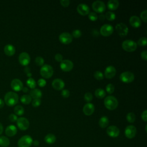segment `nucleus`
Returning a JSON list of instances; mask_svg holds the SVG:
<instances>
[{
	"instance_id": "nucleus-26",
	"label": "nucleus",
	"mask_w": 147,
	"mask_h": 147,
	"mask_svg": "<svg viewBox=\"0 0 147 147\" xmlns=\"http://www.w3.org/2000/svg\"><path fill=\"white\" fill-rule=\"evenodd\" d=\"M56 140V136L52 133L48 134L44 137V141L48 144H52L55 142Z\"/></svg>"
},
{
	"instance_id": "nucleus-13",
	"label": "nucleus",
	"mask_w": 147,
	"mask_h": 147,
	"mask_svg": "<svg viewBox=\"0 0 147 147\" xmlns=\"http://www.w3.org/2000/svg\"><path fill=\"white\" fill-rule=\"evenodd\" d=\"M136 133L137 129L133 125H129L125 128V135L129 139H131L134 138L136 136Z\"/></svg>"
},
{
	"instance_id": "nucleus-9",
	"label": "nucleus",
	"mask_w": 147,
	"mask_h": 147,
	"mask_svg": "<svg viewBox=\"0 0 147 147\" xmlns=\"http://www.w3.org/2000/svg\"><path fill=\"white\" fill-rule=\"evenodd\" d=\"M115 29L118 33V34L121 36V37H125L126 36L128 33V28L123 23H119L116 25L115 26Z\"/></svg>"
},
{
	"instance_id": "nucleus-33",
	"label": "nucleus",
	"mask_w": 147,
	"mask_h": 147,
	"mask_svg": "<svg viewBox=\"0 0 147 147\" xmlns=\"http://www.w3.org/2000/svg\"><path fill=\"white\" fill-rule=\"evenodd\" d=\"M105 18H106L107 20L110 21L114 20L115 19V18H116L115 14L113 12L110 11L106 12V14H105Z\"/></svg>"
},
{
	"instance_id": "nucleus-40",
	"label": "nucleus",
	"mask_w": 147,
	"mask_h": 147,
	"mask_svg": "<svg viewBox=\"0 0 147 147\" xmlns=\"http://www.w3.org/2000/svg\"><path fill=\"white\" fill-rule=\"evenodd\" d=\"M84 100L87 102H90V101L92 100V98H93V96H92V95L91 93L89 92H86L85 94H84Z\"/></svg>"
},
{
	"instance_id": "nucleus-49",
	"label": "nucleus",
	"mask_w": 147,
	"mask_h": 147,
	"mask_svg": "<svg viewBox=\"0 0 147 147\" xmlns=\"http://www.w3.org/2000/svg\"><path fill=\"white\" fill-rule=\"evenodd\" d=\"M141 118L142 119L145 121L146 122L147 121V110H145L141 114Z\"/></svg>"
},
{
	"instance_id": "nucleus-24",
	"label": "nucleus",
	"mask_w": 147,
	"mask_h": 147,
	"mask_svg": "<svg viewBox=\"0 0 147 147\" xmlns=\"http://www.w3.org/2000/svg\"><path fill=\"white\" fill-rule=\"evenodd\" d=\"M29 95L33 99H40L42 96V92L38 88H34L30 91Z\"/></svg>"
},
{
	"instance_id": "nucleus-41",
	"label": "nucleus",
	"mask_w": 147,
	"mask_h": 147,
	"mask_svg": "<svg viewBox=\"0 0 147 147\" xmlns=\"http://www.w3.org/2000/svg\"><path fill=\"white\" fill-rule=\"evenodd\" d=\"M71 35L72 37H74V38H79L82 36V32L79 29H76L72 32V34Z\"/></svg>"
},
{
	"instance_id": "nucleus-53",
	"label": "nucleus",
	"mask_w": 147,
	"mask_h": 147,
	"mask_svg": "<svg viewBox=\"0 0 147 147\" xmlns=\"http://www.w3.org/2000/svg\"><path fill=\"white\" fill-rule=\"evenodd\" d=\"M3 125L1 123H0V136L3 133Z\"/></svg>"
},
{
	"instance_id": "nucleus-31",
	"label": "nucleus",
	"mask_w": 147,
	"mask_h": 147,
	"mask_svg": "<svg viewBox=\"0 0 147 147\" xmlns=\"http://www.w3.org/2000/svg\"><path fill=\"white\" fill-rule=\"evenodd\" d=\"M14 112L16 115L21 116L24 113V108L21 105H17L14 107Z\"/></svg>"
},
{
	"instance_id": "nucleus-52",
	"label": "nucleus",
	"mask_w": 147,
	"mask_h": 147,
	"mask_svg": "<svg viewBox=\"0 0 147 147\" xmlns=\"http://www.w3.org/2000/svg\"><path fill=\"white\" fill-rule=\"evenodd\" d=\"M32 144L34 146H38L40 142H39V141L38 140H34V141H33V143Z\"/></svg>"
},
{
	"instance_id": "nucleus-3",
	"label": "nucleus",
	"mask_w": 147,
	"mask_h": 147,
	"mask_svg": "<svg viewBox=\"0 0 147 147\" xmlns=\"http://www.w3.org/2000/svg\"><path fill=\"white\" fill-rule=\"evenodd\" d=\"M122 47L124 51L132 52L136 51L137 47V43L131 40H126L122 43Z\"/></svg>"
},
{
	"instance_id": "nucleus-23",
	"label": "nucleus",
	"mask_w": 147,
	"mask_h": 147,
	"mask_svg": "<svg viewBox=\"0 0 147 147\" xmlns=\"http://www.w3.org/2000/svg\"><path fill=\"white\" fill-rule=\"evenodd\" d=\"M4 52L8 56H12L16 53V48L11 44H7L4 47Z\"/></svg>"
},
{
	"instance_id": "nucleus-7",
	"label": "nucleus",
	"mask_w": 147,
	"mask_h": 147,
	"mask_svg": "<svg viewBox=\"0 0 147 147\" xmlns=\"http://www.w3.org/2000/svg\"><path fill=\"white\" fill-rule=\"evenodd\" d=\"M17 125L21 130H26L29 127V122L25 117H20L17 120Z\"/></svg>"
},
{
	"instance_id": "nucleus-42",
	"label": "nucleus",
	"mask_w": 147,
	"mask_h": 147,
	"mask_svg": "<svg viewBox=\"0 0 147 147\" xmlns=\"http://www.w3.org/2000/svg\"><path fill=\"white\" fill-rule=\"evenodd\" d=\"M140 17L141 18V20L144 22H146L147 21V10H145L144 11H142L141 14H140Z\"/></svg>"
},
{
	"instance_id": "nucleus-8",
	"label": "nucleus",
	"mask_w": 147,
	"mask_h": 147,
	"mask_svg": "<svg viewBox=\"0 0 147 147\" xmlns=\"http://www.w3.org/2000/svg\"><path fill=\"white\" fill-rule=\"evenodd\" d=\"M114 31V28L112 25L110 24H105L102 25L100 29V33L104 37H108L110 36Z\"/></svg>"
},
{
	"instance_id": "nucleus-50",
	"label": "nucleus",
	"mask_w": 147,
	"mask_h": 147,
	"mask_svg": "<svg viewBox=\"0 0 147 147\" xmlns=\"http://www.w3.org/2000/svg\"><path fill=\"white\" fill-rule=\"evenodd\" d=\"M141 57L145 61L147 60V51L146 50H144L141 53Z\"/></svg>"
},
{
	"instance_id": "nucleus-47",
	"label": "nucleus",
	"mask_w": 147,
	"mask_h": 147,
	"mask_svg": "<svg viewBox=\"0 0 147 147\" xmlns=\"http://www.w3.org/2000/svg\"><path fill=\"white\" fill-rule=\"evenodd\" d=\"M69 94H70V93H69V90H68L67 89L63 90L61 91V95L64 98H68L69 96Z\"/></svg>"
},
{
	"instance_id": "nucleus-45",
	"label": "nucleus",
	"mask_w": 147,
	"mask_h": 147,
	"mask_svg": "<svg viewBox=\"0 0 147 147\" xmlns=\"http://www.w3.org/2000/svg\"><path fill=\"white\" fill-rule=\"evenodd\" d=\"M46 81L45 79H40L38 80L37 81V84L38 85L41 87H43L46 85Z\"/></svg>"
},
{
	"instance_id": "nucleus-4",
	"label": "nucleus",
	"mask_w": 147,
	"mask_h": 147,
	"mask_svg": "<svg viewBox=\"0 0 147 147\" xmlns=\"http://www.w3.org/2000/svg\"><path fill=\"white\" fill-rule=\"evenodd\" d=\"M40 72L41 76L46 79H49L53 74V69L52 66L48 64H45L41 67Z\"/></svg>"
},
{
	"instance_id": "nucleus-27",
	"label": "nucleus",
	"mask_w": 147,
	"mask_h": 147,
	"mask_svg": "<svg viewBox=\"0 0 147 147\" xmlns=\"http://www.w3.org/2000/svg\"><path fill=\"white\" fill-rule=\"evenodd\" d=\"M109 123V119L106 116H103L102 117L99 121V125L100 127L102 128H105L106 127Z\"/></svg>"
},
{
	"instance_id": "nucleus-44",
	"label": "nucleus",
	"mask_w": 147,
	"mask_h": 147,
	"mask_svg": "<svg viewBox=\"0 0 147 147\" xmlns=\"http://www.w3.org/2000/svg\"><path fill=\"white\" fill-rule=\"evenodd\" d=\"M18 118L15 114H10L9 116V119L11 122H15L17 121Z\"/></svg>"
},
{
	"instance_id": "nucleus-35",
	"label": "nucleus",
	"mask_w": 147,
	"mask_h": 147,
	"mask_svg": "<svg viewBox=\"0 0 147 147\" xmlns=\"http://www.w3.org/2000/svg\"><path fill=\"white\" fill-rule=\"evenodd\" d=\"M146 42H147L146 38L145 37H141L138 40L137 44L141 47H145L146 45Z\"/></svg>"
},
{
	"instance_id": "nucleus-43",
	"label": "nucleus",
	"mask_w": 147,
	"mask_h": 147,
	"mask_svg": "<svg viewBox=\"0 0 147 147\" xmlns=\"http://www.w3.org/2000/svg\"><path fill=\"white\" fill-rule=\"evenodd\" d=\"M41 99H34L32 102V105L34 107H38L41 104Z\"/></svg>"
},
{
	"instance_id": "nucleus-18",
	"label": "nucleus",
	"mask_w": 147,
	"mask_h": 147,
	"mask_svg": "<svg viewBox=\"0 0 147 147\" xmlns=\"http://www.w3.org/2000/svg\"><path fill=\"white\" fill-rule=\"evenodd\" d=\"M105 76L107 79H112L116 74V69L112 65H109L106 67L105 70Z\"/></svg>"
},
{
	"instance_id": "nucleus-54",
	"label": "nucleus",
	"mask_w": 147,
	"mask_h": 147,
	"mask_svg": "<svg viewBox=\"0 0 147 147\" xmlns=\"http://www.w3.org/2000/svg\"><path fill=\"white\" fill-rule=\"evenodd\" d=\"M99 18L100 20H103L105 18V15H103L102 14H100L99 16Z\"/></svg>"
},
{
	"instance_id": "nucleus-46",
	"label": "nucleus",
	"mask_w": 147,
	"mask_h": 147,
	"mask_svg": "<svg viewBox=\"0 0 147 147\" xmlns=\"http://www.w3.org/2000/svg\"><path fill=\"white\" fill-rule=\"evenodd\" d=\"M55 60L58 61V62H61L63 61V57L62 56L61 54L60 53H57L55 55Z\"/></svg>"
},
{
	"instance_id": "nucleus-28",
	"label": "nucleus",
	"mask_w": 147,
	"mask_h": 147,
	"mask_svg": "<svg viewBox=\"0 0 147 147\" xmlns=\"http://www.w3.org/2000/svg\"><path fill=\"white\" fill-rule=\"evenodd\" d=\"M10 145L9 139L4 136H0V146L7 147Z\"/></svg>"
},
{
	"instance_id": "nucleus-22",
	"label": "nucleus",
	"mask_w": 147,
	"mask_h": 147,
	"mask_svg": "<svg viewBox=\"0 0 147 147\" xmlns=\"http://www.w3.org/2000/svg\"><path fill=\"white\" fill-rule=\"evenodd\" d=\"M129 23L130 25L134 28H138L141 25V21L140 18L136 16H133L130 18Z\"/></svg>"
},
{
	"instance_id": "nucleus-51",
	"label": "nucleus",
	"mask_w": 147,
	"mask_h": 147,
	"mask_svg": "<svg viewBox=\"0 0 147 147\" xmlns=\"http://www.w3.org/2000/svg\"><path fill=\"white\" fill-rule=\"evenodd\" d=\"M4 105H5V102H4V101H3L2 99L0 98V109L3 108V106H4Z\"/></svg>"
},
{
	"instance_id": "nucleus-37",
	"label": "nucleus",
	"mask_w": 147,
	"mask_h": 147,
	"mask_svg": "<svg viewBox=\"0 0 147 147\" xmlns=\"http://www.w3.org/2000/svg\"><path fill=\"white\" fill-rule=\"evenodd\" d=\"M114 90H115V87L113 84L109 83L106 87V92H107V93H109L110 94L113 93V92L114 91Z\"/></svg>"
},
{
	"instance_id": "nucleus-6",
	"label": "nucleus",
	"mask_w": 147,
	"mask_h": 147,
	"mask_svg": "<svg viewBox=\"0 0 147 147\" xmlns=\"http://www.w3.org/2000/svg\"><path fill=\"white\" fill-rule=\"evenodd\" d=\"M120 80L125 83H129L132 82L134 79V74L130 71L123 72L119 76Z\"/></svg>"
},
{
	"instance_id": "nucleus-30",
	"label": "nucleus",
	"mask_w": 147,
	"mask_h": 147,
	"mask_svg": "<svg viewBox=\"0 0 147 147\" xmlns=\"http://www.w3.org/2000/svg\"><path fill=\"white\" fill-rule=\"evenodd\" d=\"M20 100L21 103L24 105H28L32 102V98L29 95H23L21 96L20 98Z\"/></svg>"
},
{
	"instance_id": "nucleus-14",
	"label": "nucleus",
	"mask_w": 147,
	"mask_h": 147,
	"mask_svg": "<svg viewBox=\"0 0 147 147\" xmlns=\"http://www.w3.org/2000/svg\"><path fill=\"white\" fill-rule=\"evenodd\" d=\"M18 61L22 65L26 66L30 61V57L27 52H22L19 55Z\"/></svg>"
},
{
	"instance_id": "nucleus-2",
	"label": "nucleus",
	"mask_w": 147,
	"mask_h": 147,
	"mask_svg": "<svg viewBox=\"0 0 147 147\" xmlns=\"http://www.w3.org/2000/svg\"><path fill=\"white\" fill-rule=\"evenodd\" d=\"M105 106L109 110H115L118 105V102L117 98L114 96H106L104 100Z\"/></svg>"
},
{
	"instance_id": "nucleus-25",
	"label": "nucleus",
	"mask_w": 147,
	"mask_h": 147,
	"mask_svg": "<svg viewBox=\"0 0 147 147\" xmlns=\"http://www.w3.org/2000/svg\"><path fill=\"white\" fill-rule=\"evenodd\" d=\"M107 7L110 10H115L119 5V3L117 0H110L107 2Z\"/></svg>"
},
{
	"instance_id": "nucleus-29",
	"label": "nucleus",
	"mask_w": 147,
	"mask_h": 147,
	"mask_svg": "<svg viewBox=\"0 0 147 147\" xmlns=\"http://www.w3.org/2000/svg\"><path fill=\"white\" fill-rule=\"evenodd\" d=\"M95 95L96 98L102 99L106 96V92L102 88H97L95 91Z\"/></svg>"
},
{
	"instance_id": "nucleus-16",
	"label": "nucleus",
	"mask_w": 147,
	"mask_h": 147,
	"mask_svg": "<svg viewBox=\"0 0 147 147\" xmlns=\"http://www.w3.org/2000/svg\"><path fill=\"white\" fill-rule=\"evenodd\" d=\"M11 88L15 91H20L23 88V83L18 79H14L10 83Z\"/></svg>"
},
{
	"instance_id": "nucleus-11",
	"label": "nucleus",
	"mask_w": 147,
	"mask_h": 147,
	"mask_svg": "<svg viewBox=\"0 0 147 147\" xmlns=\"http://www.w3.org/2000/svg\"><path fill=\"white\" fill-rule=\"evenodd\" d=\"M60 67L62 71L64 72H69L72 69L74 63L69 60H63V61L60 62Z\"/></svg>"
},
{
	"instance_id": "nucleus-20",
	"label": "nucleus",
	"mask_w": 147,
	"mask_h": 147,
	"mask_svg": "<svg viewBox=\"0 0 147 147\" xmlns=\"http://www.w3.org/2000/svg\"><path fill=\"white\" fill-rule=\"evenodd\" d=\"M52 86L54 89L56 90H61L64 87L65 83L63 80L57 78L52 81Z\"/></svg>"
},
{
	"instance_id": "nucleus-21",
	"label": "nucleus",
	"mask_w": 147,
	"mask_h": 147,
	"mask_svg": "<svg viewBox=\"0 0 147 147\" xmlns=\"http://www.w3.org/2000/svg\"><path fill=\"white\" fill-rule=\"evenodd\" d=\"M5 132L7 137H13L17 134V129L16 126L13 125H10L6 127Z\"/></svg>"
},
{
	"instance_id": "nucleus-34",
	"label": "nucleus",
	"mask_w": 147,
	"mask_h": 147,
	"mask_svg": "<svg viewBox=\"0 0 147 147\" xmlns=\"http://www.w3.org/2000/svg\"><path fill=\"white\" fill-rule=\"evenodd\" d=\"M126 119H127V122H129L130 123H133L136 120L135 114L132 112L127 113V114L126 115Z\"/></svg>"
},
{
	"instance_id": "nucleus-36",
	"label": "nucleus",
	"mask_w": 147,
	"mask_h": 147,
	"mask_svg": "<svg viewBox=\"0 0 147 147\" xmlns=\"http://www.w3.org/2000/svg\"><path fill=\"white\" fill-rule=\"evenodd\" d=\"M94 76L96 79L100 80H102L103 79L104 75L102 72H100L99 71H96L94 72Z\"/></svg>"
},
{
	"instance_id": "nucleus-5",
	"label": "nucleus",
	"mask_w": 147,
	"mask_h": 147,
	"mask_svg": "<svg viewBox=\"0 0 147 147\" xmlns=\"http://www.w3.org/2000/svg\"><path fill=\"white\" fill-rule=\"evenodd\" d=\"M32 143V138L29 135H25L18 140L17 145L18 147H30Z\"/></svg>"
},
{
	"instance_id": "nucleus-1",
	"label": "nucleus",
	"mask_w": 147,
	"mask_h": 147,
	"mask_svg": "<svg viewBox=\"0 0 147 147\" xmlns=\"http://www.w3.org/2000/svg\"><path fill=\"white\" fill-rule=\"evenodd\" d=\"M18 102V95L16 92L9 91L4 96V102L10 107L16 105Z\"/></svg>"
},
{
	"instance_id": "nucleus-15",
	"label": "nucleus",
	"mask_w": 147,
	"mask_h": 147,
	"mask_svg": "<svg viewBox=\"0 0 147 147\" xmlns=\"http://www.w3.org/2000/svg\"><path fill=\"white\" fill-rule=\"evenodd\" d=\"M119 129L114 125L110 126L106 129L107 135L112 138L117 137L119 134Z\"/></svg>"
},
{
	"instance_id": "nucleus-19",
	"label": "nucleus",
	"mask_w": 147,
	"mask_h": 147,
	"mask_svg": "<svg viewBox=\"0 0 147 147\" xmlns=\"http://www.w3.org/2000/svg\"><path fill=\"white\" fill-rule=\"evenodd\" d=\"M95 110L94 105L91 103H86L83 108V111L86 115L89 116L93 114Z\"/></svg>"
},
{
	"instance_id": "nucleus-38",
	"label": "nucleus",
	"mask_w": 147,
	"mask_h": 147,
	"mask_svg": "<svg viewBox=\"0 0 147 147\" xmlns=\"http://www.w3.org/2000/svg\"><path fill=\"white\" fill-rule=\"evenodd\" d=\"M35 63L38 66H42L44 63V60L42 57L38 56L35 59Z\"/></svg>"
},
{
	"instance_id": "nucleus-39",
	"label": "nucleus",
	"mask_w": 147,
	"mask_h": 147,
	"mask_svg": "<svg viewBox=\"0 0 147 147\" xmlns=\"http://www.w3.org/2000/svg\"><path fill=\"white\" fill-rule=\"evenodd\" d=\"M88 15V18L92 21H95L98 19V16L95 12H90Z\"/></svg>"
},
{
	"instance_id": "nucleus-17",
	"label": "nucleus",
	"mask_w": 147,
	"mask_h": 147,
	"mask_svg": "<svg viewBox=\"0 0 147 147\" xmlns=\"http://www.w3.org/2000/svg\"><path fill=\"white\" fill-rule=\"evenodd\" d=\"M77 11L82 16H86L90 13V8L85 3H80L76 7Z\"/></svg>"
},
{
	"instance_id": "nucleus-10",
	"label": "nucleus",
	"mask_w": 147,
	"mask_h": 147,
	"mask_svg": "<svg viewBox=\"0 0 147 147\" xmlns=\"http://www.w3.org/2000/svg\"><path fill=\"white\" fill-rule=\"evenodd\" d=\"M92 9L96 13H102L106 9V6L103 2L101 1H96L92 4Z\"/></svg>"
},
{
	"instance_id": "nucleus-55",
	"label": "nucleus",
	"mask_w": 147,
	"mask_h": 147,
	"mask_svg": "<svg viewBox=\"0 0 147 147\" xmlns=\"http://www.w3.org/2000/svg\"><path fill=\"white\" fill-rule=\"evenodd\" d=\"M22 90L23 92H27L28 91V88L27 87H23V88H22Z\"/></svg>"
},
{
	"instance_id": "nucleus-12",
	"label": "nucleus",
	"mask_w": 147,
	"mask_h": 147,
	"mask_svg": "<svg viewBox=\"0 0 147 147\" xmlns=\"http://www.w3.org/2000/svg\"><path fill=\"white\" fill-rule=\"evenodd\" d=\"M73 37L72 35L67 32H63L59 36V41L64 44H69L72 41Z\"/></svg>"
},
{
	"instance_id": "nucleus-48",
	"label": "nucleus",
	"mask_w": 147,
	"mask_h": 147,
	"mask_svg": "<svg viewBox=\"0 0 147 147\" xmlns=\"http://www.w3.org/2000/svg\"><path fill=\"white\" fill-rule=\"evenodd\" d=\"M61 6H63V7H68L70 3V1L69 0H61L60 1Z\"/></svg>"
},
{
	"instance_id": "nucleus-32",
	"label": "nucleus",
	"mask_w": 147,
	"mask_h": 147,
	"mask_svg": "<svg viewBox=\"0 0 147 147\" xmlns=\"http://www.w3.org/2000/svg\"><path fill=\"white\" fill-rule=\"evenodd\" d=\"M26 84L29 88L34 89L36 86V82L34 79H33L32 78H29L26 80Z\"/></svg>"
}]
</instances>
